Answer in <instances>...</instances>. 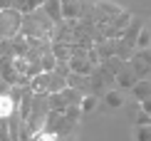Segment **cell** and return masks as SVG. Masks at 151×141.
Here are the masks:
<instances>
[{
	"instance_id": "6da1fadb",
	"label": "cell",
	"mask_w": 151,
	"mask_h": 141,
	"mask_svg": "<svg viewBox=\"0 0 151 141\" xmlns=\"http://www.w3.org/2000/svg\"><path fill=\"white\" fill-rule=\"evenodd\" d=\"M22 17H25V15H22L17 8L0 10V40H12L15 35H20Z\"/></svg>"
},
{
	"instance_id": "7a4b0ae2",
	"label": "cell",
	"mask_w": 151,
	"mask_h": 141,
	"mask_svg": "<svg viewBox=\"0 0 151 141\" xmlns=\"http://www.w3.org/2000/svg\"><path fill=\"white\" fill-rule=\"evenodd\" d=\"M70 121L65 119V114L62 112H47V117H45V124H42V129H47V131H52V134H65L67 129H70Z\"/></svg>"
},
{
	"instance_id": "3957f363",
	"label": "cell",
	"mask_w": 151,
	"mask_h": 141,
	"mask_svg": "<svg viewBox=\"0 0 151 141\" xmlns=\"http://www.w3.org/2000/svg\"><path fill=\"white\" fill-rule=\"evenodd\" d=\"M15 112H17V99L12 97L10 92L8 94H0V119L8 121V119H12Z\"/></svg>"
},
{
	"instance_id": "277c9868",
	"label": "cell",
	"mask_w": 151,
	"mask_h": 141,
	"mask_svg": "<svg viewBox=\"0 0 151 141\" xmlns=\"http://www.w3.org/2000/svg\"><path fill=\"white\" fill-rule=\"evenodd\" d=\"M136 79H139V77L131 72V67H129V65H127V67L122 65V69L116 72V79H114V82H116L119 89H131V87L136 84Z\"/></svg>"
},
{
	"instance_id": "5b68a950",
	"label": "cell",
	"mask_w": 151,
	"mask_h": 141,
	"mask_svg": "<svg viewBox=\"0 0 151 141\" xmlns=\"http://www.w3.org/2000/svg\"><path fill=\"white\" fill-rule=\"evenodd\" d=\"M62 17L70 20V22L79 20L82 17V3L79 0H62Z\"/></svg>"
},
{
	"instance_id": "8992f818",
	"label": "cell",
	"mask_w": 151,
	"mask_h": 141,
	"mask_svg": "<svg viewBox=\"0 0 151 141\" xmlns=\"http://www.w3.org/2000/svg\"><path fill=\"white\" fill-rule=\"evenodd\" d=\"M141 27H144V25H141L139 20H131V22H129V27L122 32V37H119V42L127 45V47H134V42H136V37H139Z\"/></svg>"
},
{
	"instance_id": "52a82bcc",
	"label": "cell",
	"mask_w": 151,
	"mask_h": 141,
	"mask_svg": "<svg viewBox=\"0 0 151 141\" xmlns=\"http://www.w3.org/2000/svg\"><path fill=\"white\" fill-rule=\"evenodd\" d=\"M42 10L47 12V17L55 25L60 20H65V17H62V0H42Z\"/></svg>"
},
{
	"instance_id": "ba28073f",
	"label": "cell",
	"mask_w": 151,
	"mask_h": 141,
	"mask_svg": "<svg viewBox=\"0 0 151 141\" xmlns=\"http://www.w3.org/2000/svg\"><path fill=\"white\" fill-rule=\"evenodd\" d=\"M67 87V74L60 72V69H55L52 74H50V84H47V94H60L62 89Z\"/></svg>"
},
{
	"instance_id": "9c48e42d",
	"label": "cell",
	"mask_w": 151,
	"mask_h": 141,
	"mask_svg": "<svg viewBox=\"0 0 151 141\" xmlns=\"http://www.w3.org/2000/svg\"><path fill=\"white\" fill-rule=\"evenodd\" d=\"M50 74H52V72H40L37 77H32V79H30V92H32V94H47Z\"/></svg>"
},
{
	"instance_id": "30bf717a",
	"label": "cell",
	"mask_w": 151,
	"mask_h": 141,
	"mask_svg": "<svg viewBox=\"0 0 151 141\" xmlns=\"http://www.w3.org/2000/svg\"><path fill=\"white\" fill-rule=\"evenodd\" d=\"M129 67H131V72L139 77V79H144V77H146V74L151 72V65H149L146 60H141V57L136 55V52H134V57L129 60Z\"/></svg>"
},
{
	"instance_id": "8fae6325",
	"label": "cell",
	"mask_w": 151,
	"mask_h": 141,
	"mask_svg": "<svg viewBox=\"0 0 151 141\" xmlns=\"http://www.w3.org/2000/svg\"><path fill=\"white\" fill-rule=\"evenodd\" d=\"M131 92H134V97L139 99V101H144V99H151V79H136V84L131 87Z\"/></svg>"
},
{
	"instance_id": "7c38bea8",
	"label": "cell",
	"mask_w": 151,
	"mask_h": 141,
	"mask_svg": "<svg viewBox=\"0 0 151 141\" xmlns=\"http://www.w3.org/2000/svg\"><path fill=\"white\" fill-rule=\"evenodd\" d=\"M94 8L97 10H102L104 12V17H116V15H122V8L119 5H114V3H106V0H94Z\"/></svg>"
},
{
	"instance_id": "4fadbf2b",
	"label": "cell",
	"mask_w": 151,
	"mask_h": 141,
	"mask_svg": "<svg viewBox=\"0 0 151 141\" xmlns=\"http://www.w3.org/2000/svg\"><path fill=\"white\" fill-rule=\"evenodd\" d=\"M60 94H62V99H65V104H79L82 97H84V92H82V89H74V87H65Z\"/></svg>"
},
{
	"instance_id": "5bb4252c",
	"label": "cell",
	"mask_w": 151,
	"mask_h": 141,
	"mask_svg": "<svg viewBox=\"0 0 151 141\" xmlns=\"http://www.w3.org/2000/svg\"><path fill=\"white\" fill-rule=\"evenodd\" d=\"M149 47H151V30L144 25L139 37H136V42H134V50H136V52H141V50H149Z\"/></svg>"
},
{
	"instance_id": "9a60e30c",
	"label": "cell",
	"mask_w": 151,
	"mask_h": 141,
	"mask_svg": "<svg viewBox=\"0 0 151 141\" xmlns=\"http://www.w3.org/2000/svg\"><path fill=\"white\" fill-rule=\"evenodd\" d=\"M104 104L109 109H119V106H124V97L116 89H109V92H104Z\"/></svg>"
},
{
	"instance_id": "2e32d148",
	"label": "cell",
	"mask_w": 151,
	"mask_h": 141,
	"mask_svg": "<svg viewBox=\"0 0 151 141\" xmlns=\"http://www.w3.org/2000/svg\"><path fill=\"white\" fill-rule=\"evenodd\" d=\"M40 65H42V72H55L57 69V60H55V55L50 50H45L40 55Z\"/></svg>"
},
{
	"instance_id": "e0dca14e",
	"label": "cell",
	"mask_w": 151,
	"mask_h": 141,
	"mask_svg": "<svg viewBox=\"0 0 151 141\" xmlns=\"http://www.w3.org/2000/svg\"><path fill=\"white\" fill-rule=\"evenodd\" d=\"M97 104H99L97 94H84L82 101H79V109H82V114H92L94 109H97Z\"/></svg>"
},
{
	"instance_id": "ac0fdd59",
	"label": "cell",
	"mask_w": 151,
	"mask_h": 141,
	"mask_svg": "<svg viewBox=\"0 0 151 141\" xmlns=\"http://www.w3.org/2000/svg\"><path fill=\"white\" fill-rule=\"evenodd\" d=\"M47 106L50 112H65V99H62V94H47Z\"/></svg>"
},
{
	"instance_id": "d6986e66",
	"label": "cell",
	"mask_w": 151,
	"mask_h": 141,
	"mask_svg": "<svg viewBox=\"0 0 151 141\" xmlns=\"http://www.w3.org/2000/svg\"><path fill=\"white\" fill-rule=\"evenodd\" d=\"M89 89H92V94L104 92V77L99 74V72H92L89 74Z\"/></svg>"
},
{
	"instance_id": "ffe728a7",
	"label": "cell",
	"mask_w": 151,
	"mask_h": 141,
	"mask_svg": "<svg viewBox=\"0 0 151 141\" xmlns=\"http://www.w3.org/2000/svg\"><path fill=\"white\" fill-rule=\"evenodd\" d=\"M62 114H65V119L70 121V124H74V121H77V119L82 117V109H79V104H67Z\"/></svg>"
},
{
	"instance_id": "44dd1931",
	"label": "cell",
	"mask_w": 151,
	"mask_h": 141,
	"mask_svg": "<svg viewBox=\"0 0 151 141\" xmlns=\"http://www.w3.org/2000/svg\"><path fill=\"white\" fill-rule=\"evenodd\" d=\"M62 136L60 134H52V131H47V129H37L32 134V141H60Z\"/></svg>"
},
{
	"instance_id": "7402d4cb",
	"label": "cell",
	"mask_w": 151,
	"mask_h": 141,
	"mask_svg": "<svg viewBox=\"0 0 151 141\" xmlns=\"http://www.w3.org/2000/svg\"><path fill=\"white\" fill-rule=\"evenodd\" d=\"M134 141H151V126H136Z\"/></svg>"
},
{
	"instance_id": "603a6c76",
	"label": "cell",
	"mask_w": 151,
	"mask_h": 141,
	"mask_svg": "<svg viewBox=\"0 0 151 141\" xmlns=\"http://www.w3.org/2000/svg\"><path fill=\"white\" fill-rule=\"evenodd\" d=\"M136 126H151V117L144 112V109L136 112Z\"/></svg>"
},
{
	"instance_id": "cb8c5ba5",
	"label": "cell",
	"mask_w": 151,
	"mask_h": 141,
	"mask_svg": "<svg viewBox=\"0 0 151 141\" xmlns=\"http://www.w3.org/2000/svg\"><path fill=\"white\" fill-rule=\"evenodd\" d=\"M10 55V40H0V57Z\"/></svg>"
},
{
	"instance_id": "d4e9b609",
	"label": "cell",
	"mask_w": 151,
	"mask_h": 141,
	"mask_svg": "<svg viewBox=\"0 0 151 141\" xmlns=\"http://www.w3.org/2000/svg\"><path fill=\"white\" fill-rule=\"evenodd\" d=\"M139 109H144V112L151 117V99H144V101H139Z\"/></svg>"
},
{
	"instance_id": "484cf974",
	"label": "cell",
	"mask_w": 151,
	"mask_h": 141,
	"mask_svg": "<svg viewBox=\"0 0 151 141\" xmlns=\"http://www.w3.org/2000/svg\"><path fill=\"white\" fill-rule=\"evenodd\" d=\"M10 89H12V87H10V84H8L5 79H3V77H0V94H8Z\"/></svg>"
},
{
	"instance_id": "4316f807",
	"label": "cell",
	"mask_w": 151,
	"mask_h": 141,
	"mask_svg": "<svg viewBox=\"0 0 151 141\" xmlns=\"http://www.w3.org/2000/svg\"><path fill=\"white\" fill-rule=\"evenodd\" d=\"M12 8V0H0V10H8Z\"/></svg>"
},
{
	"instance_id": "83f0119b",
	"label": "cell",
	"mask_w": 151,
	"mask_h": 141,
	"mask_svg": "<svg viewBox=\"0 0 151 141\" xmlns=\"http://www.w3.org/2000/svg\"><path fill=\"white\" fill-rule=\"evenodd\" d=\"M25 3V0H12V8H17V10H20V5Z\"/></svg>"
},
{
	"instance_id": "f1b7e54d",
	"label": "cell",
	"mask_w": 151,
	"mask_h": 141,
	"mask_svg": "<svg viewBox=\"0 0 151 141\" xmlns=\"http://www.w3.org/2000/svg\"><path fill=\"white\" fill-rule=\"evenodd\" d=\"M65 141H77V139H74V136H65Z\"/></svg>"
}]
</instances>
